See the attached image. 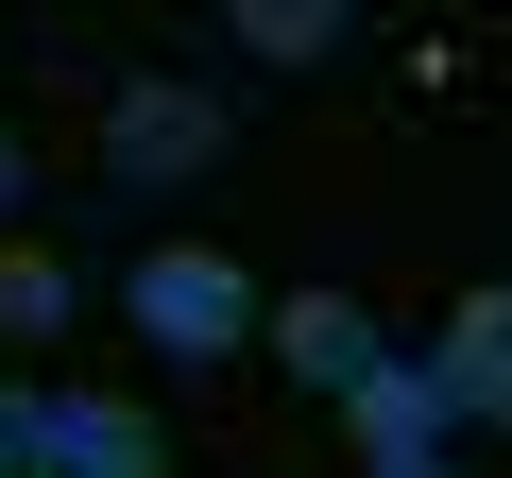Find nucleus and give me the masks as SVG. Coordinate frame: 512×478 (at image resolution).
<instances>
[{"mask_svg":"<svg viewBox=\"0 0 512 478\" xmlns=\"http://www.w3.org/2000/svg\"><path fill=\"white\" fill-rule=\"evenodd\" d=\"M120 308H137L154 359H222V342H256V308H274V291H256L222 239H154V257L120 274Z\"/></svg>","mask_w":512,"mask_h":478,"instance_id":"nucleus-1","label":"nucleus"},{"mask_svg":"<svg viewBox=\"0 0 512 478\" xmlns=\"http://www.w3.org/2000/svg\"><path fill=\"white\" fill-rule=\"evenodd\" d=\"M103 154H120L137 188H171V171H222V103L154 69V86H120V120H103Z\"/></svg>","mask_w":512,"mask_h":478,"instance_id":"nucleus-2","label":"nucleus"},{"mask_svg":"<svg viewBox=\"0 0 512 478\" xmlns=\"http://www.w3.org/2000/svg\"><path fill=\"white\" fill-rule=\"evenodd\" d=\"M256 325H274V359H291V376H308V393H359V376H376V359H393V342H376V308H359V291H274V308H256Z\"/></svg>","mask_w":512,"mask_h":478,"instance_id":"nucleus-3","label":"nucleus"},{"mask_svg":"<svg viewBox=\"0 0 512 478\" xmlns=\"http://www.w3.org/2000/svg\"><path fill=\"white\" fill-rule=\"evenodd\" d=\"M35 478H154V410H120V393H35Z\"/></svg>","mask_w":512,"mask_h":478,"instance_id":"nucleus-4","label":"nucleus"},{"mask_svg":"<svg viewBox=\"0 0 512 478\" xmlns=\"http://www.w3.org/2000/svg\"><path fill=\"white\" fill-rule=\"evenodd\" d=\"M342 427H359V461L393 478V461H444V427H461V410H444V376H427V359H376V376L342 393Z\"/></svg>","mask_w":512,"mask_h":478,"instance_id":"nucleus-5","label":"nucleus"},{"mask_svg":"<svg viewBox=\"0 0 512 478\" xmlns=\"http://www.w3.org/2000/svg\"><path fill=\"white\" fill-rule=\"evenodd\" d=\"M427 376H444V410H461V427H512V291H461V308H444V342H427Z\"/></svg>","mask_w":512,"mask_h":478,"instance_id":"nucleus-6","label":"nucleus"},{"mask_svg":"<svg viewBox=\"0 0 512 478\" xmlns=\"http://www.w3.org/2000/svg\"><path fill=\"white\" fill-rule=\"evenodd\" d=\"M222 35H239L256 69H325V52L359 35V18H342V0H222Z\"/></svg>","mask_w":512,"mask_h":478,"instance_id":"nucleus-7","label":"nucleus"},{"mask_svg":"<svg viewBox=\"0 0 512 478\" xmlns=\"http://www.w3.org/2000/svg\"><path fill=\"white\" fill-rule=\"evenodd\" d=\"M69 308H86V274L52 257V239H0V342H52Z\"/></svg>","mask_w":512,"mask_h":478,"instance_id":"nucleus-8","label":"nucleus"},{"mask_svg":"<svg viewBox=\"0 0 512 478\" xmlns=\"http://www.w3.org/2000/svg\"><path fill=\"white\" fill-rule=\"evenodd\" d=\"M0 478H35V393H0Z\"/></svg>","mask_w":512,"mask_h":478,"instance_id":"nucleus-9","label":"nucleus"},{"mask_svg":"<svg viewBox=\"0 0 512 478\" xmlns=\"http://www.w3.org/2000/svg\"><path fill=\"white\" fill-rule=\"evenodd\" d=\"M18 171H35V154H18V137H0V239H18Z\"/></svg>","mask_w":512,"mask_h":478,"instance_id":"nucleus-10","label":"nucleus"},{"mask_svg":"<svg viewBox=\"0 0 512 478\" xmlns=\"http://www.w3.org/2000/svg\"><path fill=\"white\" fill-rule=\"evenodd\" d=\"M393 478H444V461H393Z\"/></svg>","mask_w":512,"mask_h":478,"instance_id":"nucleus-11","label":"nucleus"}]
</instances>
